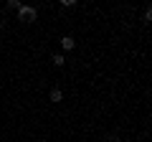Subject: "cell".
Masks as SVG:
<instances>
[{"instance_id": "3", "label": "cell", "mask_w": 152, "mask_h": 142, "mask_svg": "<svg viewBox=\"0 0 152 142\" xmlns=\"http://www.w3.org/2000/svg\"><path fill=\"white\" fill-rule=\"evenodd\" d=\"M48 99H51V102H56V104H58V102H64V91H61L58 86H53V89L48 91Z\"/></svg>"}, {"instance_id": "6", "label": "cell", "mask_w": 152, "mask_h": 142, "mask_svg": "<svg viewBox=\"0 0 152 142\" xmlns=\"http://www.w3.org/2000/svg\"><path fill=\"white\" fill-rule=\"evenodd\" d=\"M0 20H3V10H0Z\"/></svg>"}, {"instance_id": "5", "label": "cell", "mask_w": 152, "mask_h": 142, "mask_svg": "<svg viewBox=\"0 0 152 142\" xmlns=\"http://www.w3.org/2000/svg\"><path fill=\"white\" fill-rule=\"evenodd\" d=\"M53 64H56V66H64V64H66V59H64L61 53H53Z\"/></svg>"}, {"instance_id": "2", "label": "cell", "mask_w": 152, "mask_h": 142, "mask_svg": "<svg viewBox=\"0 0 152 142\" xmlns=\"http://www.w3.org/2000/svg\"><path fill=\"white\" fill-rule=\"evenodd\" d=\"M61 48L64 51H74L76 48V38L74 36H64V38H61Z\"/></svg>"}, {"instance_id": "1", "label": "cell", "mask_w": 152, "mask_h": 142, "mask_svg": "<svg viewBox=\"0 0 152 142\" xmlns=\"http://www.w3.org/2000/svg\"><path fill=\"white\" fill-rule=\"evenodd\" d=\"M36 15H38V10L31 8V5H20V8H18V20L31 23V20H36Z\"/></svg>"}, {"instance_id": "4", "label": "cell", "mask_w": 152, "mask_h": 142, "mask_svg": "<svg viewBox=\"0 0 152 142\" xmlns=\"http://www.w3.org/2000/svg\"><path fill=\"white\" fill-rule=\"evenodd\" d=\"M20 5H23L20 0H8V3H5V8H8V10H18Z\"/></svg>"}]
</instances>
